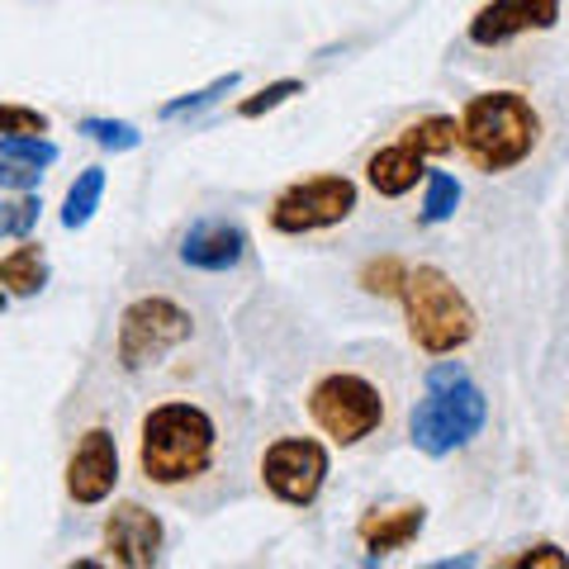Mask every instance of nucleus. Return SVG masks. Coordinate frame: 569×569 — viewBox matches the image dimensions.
I'll list each match as a JSON object with an SVG mask.
<instances>
[{
	"instance_id": "1",
	"label": "nucleus",
	"mask_w": 569,
	"mask_h": 569,
	"mask_svg": "<svg viewBox=\"0 0 569 569\" xmlns=\"http://www.w3.org/2000/svg\"><path fill=\"white\" fill-rule=\"evenodd\" d=\"M213 451H219V422L200 403L167 399L142 418L138 470L148 485H162V489L190 485V479H200L213 466Z\"/></svg>"
},
{
	"instance_id": "21",
	"label": "nucleus",
	"mask_w": 569,
	"mask_h": 569,
	"mask_svg": "<svg viewBox=\"0 0 569 569\" xmlns=\"http://www.w3.org/2000/svg\"><path fill=\"white\" fill-rule=\"evenodd\" d=\"M77 133L81 138H91L96 148H104V152H133V148H142V133H138V123H129V119H81L77 123Z\"/></svg>"
},
{
	"instance_id": "22",
	"label": "nucleus",
	"mask_w": 569,
	"mask_h": 569,
	"mask_svg": "<svg viewBox=\"0 0 569 569\" xmlns=\"http://www.w3.org/2000/svg\"><path fill=\"white\" fill-rule=\"evenodd\" d=\"M0 157H6V162H24V167H39V171H48L52 162H58V142H52L48 133L0 138Z\"/></svg>"
},
{
	"instance_id": "14",
	"label": "nucleus",
	"mask_w": 569,
	"mask_h": 569,
	"mask_svg": "<svg viewBox=\"0 0 569 569\" xmlns=\"http://www.w3.org/2000/svg\"><path fill=\"white\" fill-rule=\"evenodd\" d=\"M422 176H427V157H418L408 142H389V148L370 152V162H366V181L385 200H399V194L418 190Z\"/></svg>"
},
{
	"instance_id": "16",
	"label": "nucleus",
	"mask_w": 569,
	"mask_h": 569,
	"mask_svg": "<svg viewBox=\"0 0 569 569\" xmlns=\"http://www.w3.org/2000/svg\"><path fill=\"white\" fill-rule=\"evenodd\" d=\"M100 200H104V167L77 171V181L67 186V200H62V228L67 233H81V228L96 219Z\"/></svg>"
},
{
	"instance_id": "5",
	"label": "nucleus",
	"mask_w": 569,
	"mask_h": 569,
	"mask_svg": "<svg viewBox=\"0 0 569 569\" xmlns=\"http://www.w3.org/2000/svg\"><path fill=\"white\" fill-rule=\"evenodd\" d=\"M305 403H309L313 427L328 441H337V447H361L385 422L380 385H370L366 376H356V370H328L323 380H313Z\"/></svg>"
},
{
	"instance_id": "24",
	"label": "nucleus",
	"mask_w": 569,
	"mask_h": 569,
	"mask_svg": "<svg viewBox=\"0 0 569 569\" xmlns=\"http://www.w3.org/2000/svg\"><path fill=\"white\" fill-rule=\"evenodd\" d=\"M295 96H305V81H295V77H284V81H271V86H261L257 96L238 100V119H261V114L280 110V104H284V100H295Z\"/></svg>"
},
{
	"instance_id": "18",
	"label": "nucleus",
	"mask_w": 569,
	"mask_h": 569,
	"mask_svg": "<svg viewBox=\"0 0 569 569\" xmlns=\"http://www.w3.org/2000/svg\"><path fill=\"white\" fill-rule=\"evenodd\" d=\"M238 86H242V77H238V71H228V77H213L209 86H200V91H186V96L167 100L162 110H157V119H162V123H176V119H194V114H204L209 104H219L223 96H233Z\"/></svg>"
},
{
	"instance_id": "11",
	"label": "nucleus",
	"mask_w": 569,
	"mask_h": 569,
	"mask_svg": "<svg viewBox=\"0 0 569 569\" xmlns=\"http://www.w3.org/2000/svg\"><path fill=\"white\" fill-rule=\"evenodd\" d=\"M560 24V0H489L470 20V43L475 48H503L522 33H546Z\"/></svg>"
},
{
	"instance_id": "26",
	"label": "nucleus",
	"mask_w": 569,
	"mask_h": 569,
	"mask_svg": "<svg viewBox=\"0 0 569 569\" xmlns=\"http://www.w3.org/2000/svg\"><path fill=\"white\" fill-rule=\"evenodd\" d=\"M503 569H569V556L556 541H541V546H527L522 556L503 560Z\"/></svg>"
},
{
	"instance_id": "10",
	"label": "nucleus",
	"mask_w": 569,
	"mask_h": 569,
	"mask_svg": "<svg viewBox=\"0 0 569 569\" xmlns=\"http://www.w3.org/2000/svg\"><path fill=\"white\" fill-rule=\"evenodd\" d=\"M100 546H104V560L119 565V569H148V565L162 560L167 527L152 508H142L129 498V503H119L110 518H104Z\"/></svg>"
},
{
	"instance_id": "19",
	"label": "nucleus",
	"mask_w": 569,
	"mask_h": 569,
	"mask_svg": "<svg viewBox=\"0 0 569 569\" xmlns=\"http://www.w3.org/2000/svg\"><path fill=\"white\" fill-rule=\"evenodd\" d=\"M460 200H466V190H460L456 176L427 171V176H422V209H418V219H422V223H447V219H456Z\"/></svg>"
},
{
	"instance_id": "7",
	"label": "nucleus",
	"mask_w": 569,
	"mask_h": 569,
	"mask_svg": "<svg viewBox=\"0 0 569 569\" xmlns=\"http://www.w3.org/2000/svg\"><path fill=\"white\" fill-rule=\"evenodd\" d=\"M356 190L351 176H309V181H295L276 194L271 204V228L284 238H305V233H323V228L347 223L356 213Z\"/></svg>"
},
{
	"instance_id": "12",
	"label": "nucleus",
	"mask_w": 569,
	"mask_h": 569,
	"mask_svg": "<svg viewBox=\"0 0 569 569\" xmlns=\"http://www.w3.org/2000/svg\"><path fill=\"white\" fill-rule=\"evenodd\" d=\"M176 257H181L190 271L223 276V271H233V266L247 257V233H242L238 223H228V219H200L181 238Z\"/></svg>"
},
{
	"instance_id": "8",
	"label": "nucleus",
	"mask_w": 569,
	"mask_h": 569,
	"mask_svg": "<svg viewBox=\"0 0 569 569\" xmlns=\"http://www.w3.org/2000/svg\"><path fill=\"white\" fill-rule=\"evenodd\" d=\"M332 475V456L318 437H280L261 451V485L290 508H313Z\"/></svg>"
},
{
	"instance_id": "2",
	"label": "nucleus",
	"mask_w": 569,
	"mask_h": 569,
	"mask_svg": "<svg viewBox=\"0 0 569 569\" xmlns=\"http://www.w3.org/2000/svg\"><path fill=\"white\" fill-rule=\"evenodd\" d=\"M422 385H427V395L408 413V441L432 460L470 447L489 422V399L470 380V370L460 361H437V366H427Z\"/></svg>"
},
{
	"instance_id": "13",
	"label": "nucleus",
	"mask_w": 569,
	"mask_h": 569,
	"mask_svg": "<svg viewBox=\"0 0 569 569\" xmlns=\"http://www.w3.org/2000/svg\"><path fill=\"white\" fill-rule=\"evenodd\" d=\"M427 527V508L422 503H403V508H370L356 522V541L370 550V560H385L395 550H408Z\"/></svg>"
},
{
	"instance_id": "9",
	"label": "nucleus",
	"mask_w": 569,
	"mask_h": 569,
	"mask_svg": "<svg viewBox=\"0 0 569 569\" xmlns=\"http://www.w3.org/2000/svg\"><path fill=\"white\" fill-rule=\"evenodd\" d=\"M119 485V441L110 427H86L67 456V498L77 508H96Z\"/></svg>"
},
{
	"instance_id": "17",
	"label": "nucleus",
	"mask_w": 569,
	"mask_h": 569,
	"mask_svg": "<svg viewBox=\"0 0 569 569\" xmlns=\"http://www.w3.org/2000/svg\"><path fill=\"white\" fill-rule=\"evenodd\" d=\"M399 142H408L418 157H447L460 148V123L451 114H427L418 123H408Z\"/></svg>"
},
{
	"instance_id": "4",
	"label": "nucleus",
	"mask_w": 569,
	"mask_h": 569,
	"mask_svg": "<svg viewBox=\"0 0 569 569\" xmlns=\"http://www.w3.org/2000/svg\"><path fill=\"white\" fill-rule=\"evenodd\" d=\"M399 305L408 318V337L427 356H456L479 332L475 305L441 266H408Z\"/></svg>"
},
{
	"instance_id": "15",
	"label": "nucleus",
	"mask_w": 569,
	"mask_h": 569,
	"mask_svg": "<svg viewBox=\"0 0 569 569\" xmlns=\"http://www.w3.org/2000/svg\"><path fill=\"white\" fill-rule=\"evenodd\" d=\"M43 284H48L43 242L20 238V247H14V252L0 257V290H6L10 299H33V295H43Z\"/></svg>"
},
{
	"instance_id": "25",
	"label": "nucleus",
	"mask_w": 569,
	"mask_h": 569,
	"mask_svg": "<svg viewBox=\"0 0 569 569\" xmlns=\"http://www.w3.org/2000/svg\"><path fill=\"white\" fill-rule=\"evenodd\" d=\"M20 133H48V114L33 110V104L0 100V138H20Z\"/></svg>"
},
{
	"instance_id": "3",
	"label": "nucleus",
	"mask_w": 569,
	"mask_h": 569,
	"mask_svg": "<svg viewBox=\"0 0 569 569\" xmlns=\"http://www.w3.org/2000/svg\"><path fill=\"white\" fill-rule=\"evenodd\" d=\"M460 152L475 171H512L522 167L541 138V114L522 91H485L460 110Z\"/></svg>"
},
{
	"instance_id": "6",
	"label": "nucleus",
	"mask_w": 569,
	"mask_h": 569,
	"mask_svg": "<svg viewBox=\"0 0 569 569\" xmlns=\"http://www.w3.org/2000/svg\"><path fill=\"white\" fill-rule=\"evenodd\" d=\"M190 337H194L190 309H181L167 295H142V299H133V305L119 313L114 356H119V366L129 370V376H138V370L157 366L176 347H186Z\"/></svg>"
},
{
	"instance_id": "23",
	"label": "nucleus",
	"mask_w": 569,
	"mask_h": 569,
	"mask_svg": "<svg viewBox=\"0 0 569 569\" xmlns=\"http://www.w3.org/2000/svg\"><path fill=\"white\" fill-rule=\"evenodd\" d=\"M403 276H408V266L399 257H370L361 266V290L366 295H380V299H399Z\"/></svg>"
},
{
	"instance_id": "27",
	"label": "nucleus",
	"mask_w": 569,
	"mask_h": 569,
	"mask_svg": "<svg viewBox=\"0 0 569 569\" xmlns=\"http://www.w3.org/2000/svg\"><path fill=\"white\" fill-rule=\"evenodd\" d=\"M39 181H43L39 167L6 162V157H0V190H39Z\"/></svg>"
},
{
	"instance_id": "20",
	"label": "nucleus",
	"mask_w": 569,
	"mask_h": 569,
	"mask_svg": "<svg viewBox=\"0 0 569 569\" xmlns=\"http://www.w3.org/2000/svg\"><path fill=\"white\" fill-rule=\"evenodd\" d=\"M39 213H43L39 190H14V200H0V242L29 238L39 228Z\"/></svg>"
}]
</instances>
